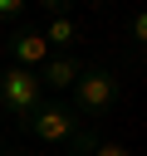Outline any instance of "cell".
Here are the masks:
<instances>
[{
    "instance_id": "obj_1",
    "label": "cell",
    "mask_w": 147,
    "mask_h": 156,
    "mask_svg": "<svg viewBox=\"0 0 147 156\" xmlns=\"http://www.w3.org/2000/svg\"><path fill=\"white\" fill-rule=\"evenodd\" d=\"M118 98H123V83H118V73L108 68V63H83V73H78V83L69 88V107H74V117L83 122V127H98L108 112H118Z\"/></svg>"
},
{
    "instance_id": "obj_2",
    "label": "cell",
    "mask_w": 147,
    "mask_h": 156,
    "mask_svg": "<svg viewBox=\"0 0 147 156\" xmlns=\"http://www.w3.org/2000/svg\"><path fill=\"white\" fill-rule=\"evenodd\" d=\"M78 127H83V122L74 117V107H69L64 98H44V102H39L15 132H20V136H34L39 146H69Z\"/></svg>"
},
{
    "instance_id": "obj_3",
    "label": "cell",
    "mask_w": 147,
    "mask_h": 156,
    "mask_svg": "<svg viewBox=\"0 0 147 156\" xmlns=\"http://www.w3.org/2000/svg\"><path fill=\"white\" fill-rule=\"evenodd\" d=\"M44 102V88H39V78L29 73V68H0V107H5V117L20 127L34 107Z\"/></svg>"
},
{
    "instance_id": "obj_4",
    "label": "cell",
    "mask_w": 147,
    "mask_h": 156,
    "mask_svg": "<svg viewBox=\"0 0 147 156\" xmlns=\"http://www.w3.org/2000/svg\"><path fill=\"white\" fill-rule=\"evenodd\" d=\"M5 54H10L15 68H29V73H34V68L49 58V44H44L39 24H15V29H5Z\"/></svg>"
},
{
    "instance_id": "obj_5",
    "label": "cell",
    "mask_w": 147,
    "mask_h": 156,
    "mask_svg": "<svg viewBox=\"0 0 147 156\" xmlns=\"http://www.w3.org/2000/svg\"><path fill=\"white\" fill-rule=\"evenodd\" d=\"M78 73H83V58H78V54H49V58L34 68L44 98H49V93H69V88L78 83Z\"/></svg>"
},
{
    "instance_id": "obj_6",
    "label": "cell",
    "mask_w": 147,
    "mask_h": 156,
    "mask_svg": "<svg viewBox=\"0 0 147 156\" xmlns=\"http://www.w3.org/2000/svg\"><path fill=\"white\" fill-rule=\"evenodd\" d=\"M39 34H44L49 54H74V44L83 39V24H78L74 15H54V20H49V29H39Z\"/></svg>"
},
{
    "instance_id": "obj_7",
    "label": "cell",
    "mask_w": 147,
    "mask_h": 156,
    "mask_svg": "<svg viewBox=\"0 0 147 156\" xmlns=\"http://www.w3.org/2000/svg\"><path fill=\"white\" fill-rule=\"evenodd\" d=\"M24 15H29V5H24V0H0V29L24 24Z\"/></svg>"
},
{
    "instance_id": "obj_8",
    "label": "cell",
    "mask_w": 147,
    "mask_h": 156,
    "mask_svg": "<svg viewBox=\"0 0 147 156\" xmlns=\"http://www.w3.org/2000/svg\"><path fill=\"white\" fill-rule=\"evenodd\" d=\"M127 44H132V54H142V44H147V15L142 10L127 20Z\"/></svg>"
},
{
    "instance_id": "obj_9",
    "label": "cell",
    "mask_w": 147,
    "mask_h": 156,
    "mask_svg": "<svg viewBox=\"0 0 147 156\" xmlns=\"http://www.w3.org/2000/svg\"><path fill=\"white\" fill-rule=\"evenodd\" d=\"M93 156H132V146H123V141H108V136H103V141L93 146Z\"/></svg>"
},
{
    "instance_id": "obj_10",
    "label": "cell",
    "mask_w": 147,
    "mask_h": 156,
    "mask_svg": "<svg viewBox=\"0 0 147 156\" xmlns=\"http://www.w3.org/2000/svg\"><path fill=\"white\" fill-rule=\"evenodd\" d=\"M0 156H39V151H29V146H0Z\"/></svg>"
},
{
    "instance_id": "obj_11",
    "label": "cell",
    "mask_w": 147,
    "mask_h": 156,
    "mask_svg": "<svg viewBox=\"0 0 147 156\" xmlns=\"http://www.w3.org/2000/svg\"><path fill=\"white\" fill-rule=\"evenodd\" d=\"M69 156H74V151H69Z\"/></svg>"
}]
</instances>
